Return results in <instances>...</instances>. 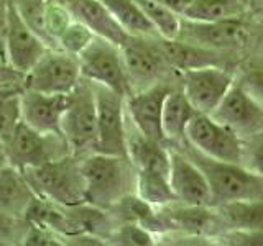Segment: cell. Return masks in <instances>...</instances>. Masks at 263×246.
<instances>
[{
  "label": "cell",
  "instance_id": "1",
  "mask_svg": "<svg viewBox=\"0 0 263 246\" xmlns=\"http://www.w3.org/2000/svg\"><path fill=\"white\" fill-rule=\"evenodd\" d=\"M132 162L123 156L87 153L81 158L86 203L101 210L115 207L130 194Z\"/></svg>",
  "mask_w": 263,
  "mask_h": 246
},
{
  "label": "cell",
  "instance_id": "2",
  "mask_svg": "<svg viewBox=\"0 0 263 246\" xmlns=\"http://www.w3.org/2000/svg\"><path fill=\"white\" fill-rule=\"evenodd\" d=\"M22 172L38 197L58 207L71 209L86 203L84 177L81 172V159L76 154L69 153Z\"/></svg>",
  "mask_w": 263,
  "mask_h": 246
},
{
  "label": "cell",
  "instance_id": "3",
  "mask_svg": "<svg viewBox=\"0 0 263 246\" xmlns=\"http://www.w3.org/2000/svg\"><path fill=\"white\" fill-rule=\"evenodd\" d=\"M191 159L199 166L211 189L212 203L263 199V177L243 164L217 161L193 150Z\"/></svg>",
  "mask_w": 263,
  "mask_h": 246
},
{
  "label": "cell",
  "instance_id": "4",
  "mask_svg": "<svg viewBox=\"0 0 263 246\" xmlns=\"http://www.w3.org/2000/svg\"><path fill=\"white\" fill-rule=\"evenodd\" d=\"M61 133L72 154L92 153L97 135V107L94 87L82 79L68 94V105L61 118Z\"/></svg>",
  "mask_w": 263,
  "mask_h": 246
},
{
  "label": "cell",
  "instance_id": "5",
  "mask_svg": "<svg viewBox=\"0 0 263 246\" xmlns=\"http://www.w3.org/2000/svg\"><path fill=\"white\" fill-rule=\"evenodd\" d=\"M78 59L82 79L110 89L122 97H128L132 94L119 46L104 38L94 36L89 46L78 56Z\"/></svg>",
  "mask_w": 263,
  "mask_h": 246
},
{
  "label": "cell",
  "instance_id": "6",
  "mask_svg": "<svg viewBox=\"0 0 263 246\" xmlns=\"http://www.w3.org/2000/svg\"><path fill=\"white\" fill-rule=\"evenodd\" d=\"M92 87L97 107V135L92 153L127 158L125 97L99 84H92Z\"/></svg>",
  "mask_w": 263,
  "mask_h": 246
},
{
  "label": "cell",
  "instance_id": "7",
  "mask_svg": "<svg viewBox=\"0 0 263 246\" xmlns=\"http://www.w3.org/2000/svg\"><path fill=\"white\" fill-rule=\"evenodd\" d=\"M8 164L20 171L38 168L48 161L69 154V146L63 136L46 135L28 127L23 120L5 141Z\"/></svg>",
  "mask_w": 263,
  "mask_h": 246
},
{
  "label": "cell",
  "instance_id": "8",
  "mask_svg": "<svg viewBox=\"0 0 263 246\" xmlns=\"http://www.w3.org/2000/svg\"><path fill=\"white\" fill-rule=\"evenodd\" d=\"M81 80L78 56L49 48L36 64L23 74V89L45 94H69Z\"/></svg>",
  "mask_w": 263,
  "mask_h": 246
},
{
  "label": "cell",
  "instance_id": "9",
  "mask_svg": "<svg viewBox=\"0 0 263 246\" xmlns=\"http://www.w3.org/2000/svg\"><path fill=\"white\" fill-rule=\"evenodd\" d=\"M184 138L193 150L204 156L217 161L243 164L242 138L211 115L196 113L186 128Z\"/></svg>",
  "mask_w": 263,
  "mask_h": 246
},
{
  "label": "cell",
  "instance_id": "10",
  "mask_svg": "<svg viewBox=\"0 0 263 246\" xmlns=\"http://www.w3.org/2000/svg\"><path fill=\"white\" fill-rule=\"evenodd\" d=\"M183 74L181 90L197 113L211 115L235 82L234 74L224 66H204Z\"/></svg>",
  "mask_w": 263,
  "mask_h": 246
},
{
  "label": "cell",
  "instance_id": "11",
  "mask_svg": "<svg viewBox=\"0 0 263 246\" xmlns=\"http://www.w3.org/2000/svg\"><path fill=\"white\" fill-rule=\"evenodd\" d=\"M120 53L132 92L161 82L170 69V64L164 59L158 45L148 43L146 38L132 36L125 45L120 46Z\"/></svg>",
  "mask_w": 263,
  "mask_h": 246
},
{
  "label": "cell",
  "instance_id": "12",
  "mask_svg": "<svg viewBox=\"0 0 263 246\" xmlns=\"http://www.w3.org/2000/svg\"><path fill=\"white\" fill-rule=\"evenodd\" d=\"M49 49V46L22 20L10 0L7 16V30L4 39V57L12 69L27 74L36 61Z\"/></svg>",
  "mask_w": 263,
  "mask_h": 246
},
{
  "label": "cell",
  "instance_id": "13",
  "mask_svg": "<svg viewBox=\"0 0 263 246\" xmlns=\"http://www.w3.org/2000/svg\"><path fill=\"white\" fill-rule=\"evenodd\" d=\"M211 117L234 130L240 138L263 131V105L247 92L238 80L229 89Z\"/></svg>",
  "mask_w": 263,
  "mask_h": 246
},
{
  "label": "cell",
  "instance_id": "14",
  "mask_svg": "<svg viewBox=\"0 0 263 246\" xmlns=\"http://www.w3.org/2000/svg\"><path fill=\"white\" fill-rule=\"evenodd\" d=\"M171 87L164 82L145 87L142 90H135L128 97H125V112L127 120L132 121L143 136L153 141L166 143L163 135L161 117H163V104Z\"/></svg>",
  "mask_w": 263,
  "mask_h": 246
},
{
  "label": "cell",
  "instance_id": "15",
  "mask_svg": "<svg viewBox=\"0 0 263 246\" xmlns=\"http://www.w3.org/2000/svg\"><path fill=\"white\" fill-rule=\"evenodd\" d=\"M178 39L214 49V51H229V49H237L245 45L247 33L242 20L191 22L183 18Z\"/></svg>",
  "mask_w": 263,
  "mask_h": 246
},
{
  "label": "cell",
  "instance_id": "16",
  "mask_svg": "<svg viewBox=\"0 0 263 246\" xmlns=\"http://www.w3.org/2000/svg\"><path fill=\"white\" fill-rule=\"evenodd\" d=\"M170 186L176 202L183 205H212V195L208 180L199 166L183 153L170 150Z\"/></svg>",
  "mask_w": 263,
  "mask_h": 246
},
{
  "label": "cell",
  "instance_id": "17",
  "mask_svg": "<svg viewBox=\"0 0 263 246\" xmlns=\"http://www.w3.org/2000/svg\"><path fill=\"white\" fill-rule=\"evenodd\" d=\"M66 105L68 94H45L30 89L20 92L22 120L40 133L63 136L61 118Z\"/></svg>",
  "mask_w": 263,
  "mask_h": 246
},
{
  "label": "cell",
  "instance_id": "18",
  "mask_svg": "<svg viewBox=\"0 0 263 246\" xmlns=\"http://www.w3.org/2000/svg\"><path fill=\"white\" fill-rule=\"evenodd\" d=\"M61 2L68 7L72 18L86 25L96 36L110 41L119 48L132 38L101 0H61Z\"/></svg>",
  "mask_w": 263,
  "mask_h": 246
},
{
  "label": "cell",
  "instance_id": "19",
  "mask_svg": "<svg viewBox=\"0 0 263 246\" xmlns=\"http://www.w3.org/2000/svg\"><path fill=\"white\" fill-rule=\"evenodd\" d=\"M35 199V191L18 168L7 164L0 169V210L4 213L25 221Z\"/></svg>",
  "mask_w": 263,
  "mask_h": 246
},
{
  "label": "cell",
  "instance_id": "20",
  "mask_svg": "<svg viewBox=\"0 0 263 246\" xmlns=\"http://www.w3.org/2000/svg\"><path fill=\"white\" fill-rule=\"evenodd\" d=\"M158 48L164 56V59L170 64V68L179 72L189 69L204 68V66H224L222 64L220 51H214L193 43H187L183 39H163L158 38Z\"/></svg>",
  "mask_w": 263,
  "mask_h": 246
},
{
  "label": "cell",
  "instance_id": "21",
  "mask_svg": "<svg viewBox=\"0 0 263 246\" xmlns=\"http://www.w3.org/2000/svg\"><path fill=\"white\" fill-rule=\"evenodd\" d=\"M127 158L135 171L146 169L168 174L170 150L164 148V143L153 141V139L143 136L135 127L134 131H130L127 127Z\"/></svg>",
  "mask_w": 263,
  "mask_h": 246
},
{
  "label": "cell",
  "instance_id": "22",
  "mask_svg": "<svg viewBox=\"0 0 263 246\" xmlns=\"http://www.w3.org/2000/svg\"><path fill=\"white\" fill-rule=\"evenodd\" d=\"M197 112L181 89H171L163 104L161 127L166 141H179L184 139L189 121Z\"/></svg>",
  "mask_w": 263,
  "mask_h": 246
},
{
  "label": "cell",
  "instance_id": "23",
  "mask_svg": "<svg viewBox=\"0 0 263 246\" xmlns=\"http://www.w3.org/2000/svg\"><path fill=\"white\" fill-rule=\"evenodd\" d=\"M247 0H191L181 16L191 22L242 20L249 10Z\"/></svg>",
  "mask_w": 263,
  "mask_h": 246
},
{
  "label": "cell",
  "instance_id": "24",
  "mask_svg": "<svg viewBox=\"0 0 263 246\" xmlns=\"http://www.w3.org/2000/svg\"><path fill=\"white\" fill-rule=\"evenodd\" d=\"M219 215L232 230H263V199L234 200L219 203Z\"/></svg>",
  "mask_w": 263,
  "mask_h": 246
},
{
  "label": "cell",
  "instance_id": "25",
  "mask_svg": "<svg viewBox=\"0 0 263 246\" xmlns=\"http://www.w3.org/2000/svg\"><path fill=\"white\" fill-rule=\"evenodd\" d=\"M135 195L150 203L152 207H168L176 202L170 186L166 172L137 169L135 172Z\"/></svg>",
  "mask_w": 263,
  "mask_h": 246
},
{
  "label": "cell",
  "instance_id": "26",
  "mask_svg": "<svg viewBox=\"0 0 263 246\" xmlns=\"http://www.w3.org/2000/svg\"><path fill=\"white\" fill-rule=\"evenodd\" d=\"M109 8L114 18L120 27L132 36L142 38H158L152 23L148 22L137 0H101Z\"/></svg>",
  "mask_w": 263,
  "mask_h": 246
},
{
  "label": "cell",
  "instance_id": "27",
  "mask_svg": "<svg viewBox=\"0 0 263 246\" xmlns=\"http://www.w3.org/2000/svg\"><path fill=\"white\" fill-rule=\"evenodd\" d=\"M137 4L142 8V12L152 23L158 38L175 39L181 30V15L171 10L170 7L163 5L156 0H137Z\"/></svg>",
  "mask_w": 263,
  "mask_h": 246
},
{
  "label": "cell",
  "instance_id": "28",
  "mask_svg": "<svg viewBox=\"0 0 263 246\" xmlns=\"http://www.w3.org/2000/svg\"><path fill=\"white\" fill-rule=\"evenodd\" d=\"M166 221L170 227L181 228L191 235H199L212 227L214 215L204 205H183L179 209H171Z\"/></svg>",
  "mask_w": 263,
  "mask_h": 246
},
{
  "label": "cell",
  "instance_id": "29",
  "mask_svg": "<svg viewBox=\"0 0 263 246\" xmlns=\"http://www.w3.org/2000/svg\"><path fill=\"white\" fill-rule=\"evenodd\" d=\"M22 87L0 86V139L5 143L22 121L20 92Z\"/></svg>",
  "mask_w": 263,
  "mask_h": 246
},
{
  "label": "cell",
  "instance_id": "30",
  "mask_svg": "<svg viewBox=\"0 0 263 246\" xmlns=\"http://www.w3.org/2000/svg\"><path fill=\"white\" fill-rule=\"evenodd\" d=\"M12 2L16 8V12L20 13L22 20L27 23L49 48H53L46 33V8H48L49 0H12Z\"/></svg>",
  "mask_w": 263,
  "mask_h": 246
},
{
  "label": "cell",
  "instance_id": "31",
  "mask_svg": "<svg viewBox=\"0 0 263 246\" xmlns=\"http://www.w3.org/2000/svg\"><path fill=\"white\" fill-rule=\"evenodd\" d=\"M94 33L90 31L86 25H82L78 20H72L68 27L63 30V33L56 39V48L64 53H69L74 56H79L89 46L90 41L94 39Z\"/></svg>",
  "mask_w": 263,
  "mask_h": 246
},
{
  "label": "cell",
  "instance_id": "32",
  "mask_svg": "<svg viewBox=\"0 0 263 246\" xmlns=\"http://www.w3.org/2000/svg\"><path fill=\"white\" fill-rule=\"evenodd\" d=\"M72 15L61 0H49L46 8V33L51 41V46L56 48V39L63 30L72 22Z\"/></svg>",
  "mask_w": 263,
  "mask_h": 246
},
{
  "label": "cell",
  "instance_id": "33",
  "mask_svg": "<svg viewBox=\"0 0 263 246\" xmlns=\"http://www.w3.org/2000/svg\"><path fill=\"white\" fill-rule=\"evenodd\" d=\"M110 240L114 244H134V246H148L155 243V235L143 225L135 221H125L112 233Z\"/></svg>",
  "mask_w": 263,
  "mask_h": 246
},
{
  "label": "cell",
  "instance_id": "34",
  "mask_svg": "<svg viewBox=\"0 0 263 246\" xmlns=\"http://www.w3.org/2000/svg\"><path fill=\"white\" fill-rule=\"evenodd\" d=\"M243 166L263 177V131L242 138Z\"/></svg>",
  "mask_w": 263,
  "mask_h": 246
},
{
  "label": "cell",
  "instance_id": "35",
  "mask_svg": "<svg viewBox=\"0 0 263 246\" xmlns=\"http://www.w3.org/2000/svg\"><path fill=\"white\" fill-rule=\"evenodd\" d=\"M22 244L27 246H60L63 241L58 238L51 228L38 225V223H30L27 232L22 236Z\"/></svg>",
  "mask_w": 263,
  "mask_h": 246
},
{
  "label": "cell",
  "instance_id": "36",
  "mask_svg": "<svg viewBox=\"0 0 263 246\" xmlns=\"http://www.w3.org/2000/svg\"><path fill=\"white\" fill-rule=\"evenodd\" d=\"M238 82L253 98L263 105V64H252L245 69Z\"/></svg>",
  "mask_w": 263,
  "mask_h": 246
},
{
  "label": "cell",
  "instance_id": "37",
  "mask_svg": "<svg viewBox=\"0 0 263 246\" xmlns=\"http://www.w3.org/2000/svg\"><path fill=\"white\" fill-rule=\"evenodd\" d=\"M18 221L22 220L8 217L7 213L0 210V236H2L8 244H10V240H13L15 232H16V223H18Z\"/></svg>",
  "mask_w": 263,
  "mask_h": 246
},
{
  "label": "cell",
  "instance_id": "38",
  "mask_svg": "<svg viewBox=\"0 0 263 246\" xmlns=\"http://www.w3.org/2000/svg\"><path fill=\"white\" fill-rule=\"evenodd\" d=\"M8 7H10V0H0V59H2L4 63H5V57H4V39H5V30H7Z\"/></svg>",
  "mask_w": 263,
  "mask_h": 246
},
{
  "label": "cell",
  "instance_id": "39",
  "mask_svg": "<svg viewBox=\"0 0 263 246\" xmlns=\"http://www.w3.org/2000/svg\"><path fill=\"white\" fill-rule=\"evenodd\" d=\"M8 164V156H7V150H5V143L0 139V169L5 168Z\"/></svg>",
  "mask_w": 263,
  "mask_h": 246
},
{
  "label": "cell",
  "instance_id": "40",
  "mask_svg": "<svg viewBox=\"0 0 263 246\" xmlns=\"http://www.w3.org/2000/svg\"><path fill=\"white\" fill-rule=\"evenodd\" d=\"M5 244H8V243H7V241L4 240V238H2V236H0V246H5Z\"/></svg>",
  "mask_w": 263,
  "mask_h": 246
},
{
  "label": "cell",
  "instance_id": "41",
  "mask_svg": "<svg viewBox=\"0 0 263 246\" xmlns=\"http://www.w3.org/2000/svg\"><path fill=\"white\" fill-rule=\"evenodd\" d=\"M250 2H260V0H250Z\"/></svg>",
  "mask_w": 263,
  "mask_h": 246
},
{
  "label": "cell",
  "instance_id": "42",
  "mask_svg": "<svg viewBox=\"0 0 263 246\" xmlns=\"http://www.w3.org/2000/svg\"><path fill=\"white\" fill-rule=\"evenodd\" d=\"M0 63H4V61H2V59H0ZM5 64H7V63H5Z\"/></svg>",
  "mask_w": 263,
  "mask_h": 246
},
{
  "label": "cell",
  "instance_id": "43",
  "mask_svg": "<svg viewBox=\"0 0 263 246\" xmlns=\"http://www.w3.org/2000/svg\"><path fill=\"white\" fill-rule=\"evenodd\" d=\"M260 2H261V4H263V0H260Z\"/></svg>",
  "mask_w": 263,
  "mask_h": 246
},
{
  "label": "cell",
  "instance_id": "44",
  "mask_svg": "<svg viewBox=\"0 0 263 246\" xmlns=\"http://www.w3.org/2000/svg\"><path fill=\"white\" fill-rule=\"evenodd\" d=\"M247 2H250V0H247Z\"/></svg>",
  "mask_w": 263,
  "mask_h": 246
}]
</instances>
